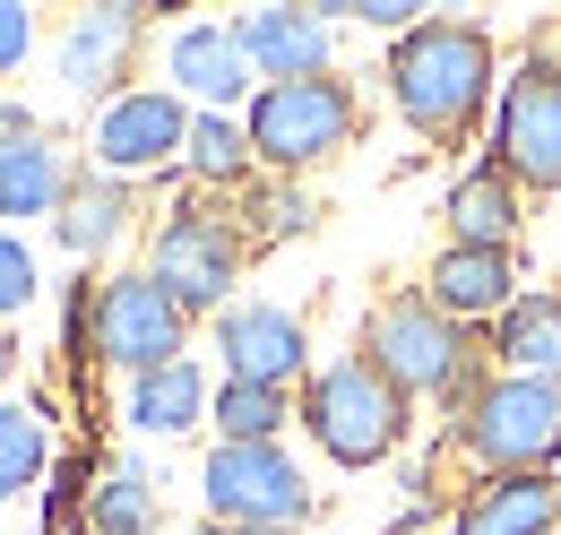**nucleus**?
I'll return each instance as SVG.
<instances>
[{
    "mask_svg": "<svg viewBox=\"0 0 561 535\" xmlns=\"http://www.w3.org/2000/svg\"><path fill=\"white\" fill-rule=\"evenodd\" d=\"M389 104L423 147H458V138L484 122L492 87H501V53L476 18H415L398 44H389Z\"/></svg>",
    "mask_w": 561,
    "mask_h": 535,
    "instance_id": "f257e3e1",
    "label": "nucleus"
},
{
    "mask_svg": "<svg viewBox=\"0 0 561 535\" xmlns=\"http://www.w3.org/2000/svg\"><path fill=\"white\" fill-rule=\"evenodd\" d=\"M354 354H363L407 406L440 398V406H449V423H458V406L492 380V354L476 345V329H458L449 311H432L423 285H415V294H380V303L363 311V345H354Z\"/></svg>",
    "mask_w": 561,
    "mask_h": 535,
    "instance_id": "f03ea898",
    "label": "nucleus"
},
{
    "mask_svg": "<svg viewBox=\"0 0 561 535\" xmlns=\"http://www.w3.org/2000/svg\"><path fill=\"white\" fill-rule=\"evenodd\" d=\"M294 423L320 441V458H337V467H380V458H398V449H407L415 406L398 398L363 354H337V363H320V372L302 380Z\"/></svg>",
    "mask_w": 561,
    "mask_h": 535,
    "instance_id": "7ed1b4c3",
    "label": "nucleus"
},
{
    "mask_svg": "<svg viewBox=\"0 0 561 535\" xmlns=\"http://www.w3.org/2000/svg\"><path fill=\"white\" fill-rule=\"evenodd\" d=\"M242 130H251V156L277 173V182H302L311 164L346 156L354 130H363V95L354 78H285V87H260L242 104Z\"/></svg>",
    "mask_w": 561,
    "mask_h": 535,
    "instance_id": "20e7f679",
    "label": "nucleus"
},
{
    "mask_svg": "<svg viewBox=\"0 0 561 535\" xmlns=\"http://www.w3.org/2000/svg\"><path fill=\"white\" fill-rule=\"evenodd\" d=\"M458 458L476 475H553L561 467V380L492 372L458 406Z\"/></svg>",
    "mask_w": 561,
    "mask_h": 535,
    "instance_id": "39448f33",
    "label": "nucleus"
},
{
    "mask_svg": "<svg viewBox=\"0 0 561 535\" xmlns=\"http://www.w3.org/2000/svg\"><path fill=\"white\" fill-rule=\"evenodd\" d=\"M242 260H251L242 225H233L225 207H208V200H173L156 216V234H147V276H156L191 320H216V311L233 303Z\"/></svg>",
    "mask_w": 561,
    "mask_h": 535,
    "instance_id": "423d86ee",
    "label": "nucleus"
},
{
    "mask_svg": "<svg viewBox=\"0 0 561 535\" xmlns=\"http://www.w3.org/2000/svg\"><path fill=\"white\" fill-rule=\"evenodd\" d=\"M199 501L225 527H277V535H302L320 510L311 475L294 467L285 441H216L199 458Z\"/></svg>",
    "mask_w": 561,
    "mask_h": 535,
    "instance_id": "0eeeda50",
    "label": "nucleus"
},
{
    "mask_svg": "<svg viewBox=\"0 0 561 535\" xmlns=\"http://www.w3.org/2000/svg\"><path fill=\"white\" fill-rule=\"evenodd\" d=\"M87 354L113 363V372H156V363H182L191 354V311L147 276V268H122L104 285H87Z\"/></svg>",
    "mask_w": 561,
    "mask_h": 535,
    "instance_id": "6e6552de",
    "label": "nucleus"
},
{
    "mask_svg": "<svg viewBox=\"0 0 561 535\" xmlns=\"http://www.w3.org/2000/svg\"><path fill=\"white\" fill-rule=\"evenodd\" d=\"M492 164H501L518 191H561V61L553 53H527L518 78L501 87Z\"/></svg>",
    "mask_w": 561,
    "mask_h": 535,
    "instance_id": "1a4fd4ad",
    "label": "nucleus"
},
{
    "mask_svg": "<svg viewBox=\"0 0 561 535\" xmlns=\"http://www.w3.org/2000/svg\"><path fill=\"white\" fill-rule=\"evenodd\" d=\"M182 147H191V104H182L173 87H130V95H113V104L95 113L87 164L113 173V182H139V173L182 164Z\"/></svg>",
    "mask_w": 561,
    "mask_h": 535,
    "instance_id": "9d476101",
    "label": "nucleus"
},
{
    "mask_svg": "<svg viewBox=\"0 0 561 535\" xmlns=\"http://www.w3.org/2000/svg\"><path fill=\"white\" fill-rule=\"evenodd\" d=\"M216 354H225V380H251V389H302L311 380V329L285 303H225Z\"/></svg>",
    "mask_w": 561,
    "mask_h": 535,
    "instance_id": "9b49d317",
    "label": "nucleus"
},
{
    "mask_svg": "<svg viewBox=\"0 0 561 535\" xmlns=\"http://www.w3.org/2000/svg\"><path fill=\"white\" fill-rule=\"evenodd\" d=\"M139 44H147V9H78L70 26H61L53 69H61L70 95H95V113H104L113 95H130Z\"/></svg>",
    "mask_w": 561,
    "mask_h": 535,
    "instance_id": "f8f14e48",
    "label": "nucleus"
},
{
    "mask_svg": "<svg viewBox=\"0 0 561 535\" xmlns=\"http://www.w3.org/2000/svg\"><path fill=\"white\" fill-rule=\"evenodd\" d=\"M251 78H260V69L242 61L233 26H216V18H191V26L164 35V87H173L191 113H233V104H251V95H260Z\"/></svg>",
    "mask_w": 561,
    "mask_h": 535,
    "instance_id": "ddd939ff",
    "label": "nucleus"
},
{
    "mask_svg": "<svg viewBox=\"0 0 561 535\" xmlns=\"http://www.w3.org/2000/svg\"><path fill=\"white\" fill-rule=\"evenodd\" d=\"M233 44H242V61L260 69V87L329 78L337 69V26L320 9H242L233 18Z\"/></svg>",
    "mask_w": 561,
    "mask_h": 535,
    "instance_id": "4468645a",
    "label": "nucleus"
},
{
    "mask_svg": "<svg viewBox=\"0 0 561 535\" xmlns=\"http://www.w3.org/2000/svg\"><path fill=\"white\" fill-rule=\"evenodd\" d=\"M518 251H467V242H440L423 268V303L449 311L458 329H492L510 303H518Z\"/></svg>",
    "mask_w": 561,
    "mask_h": 535,
    "instance_id": "2eb2a0df",
    "label": "nucleus"
},
{
    "mask_svg": "<svg viewBox=\"0 0 561 535\" xmlns=\"http://www.w3.org/2000/svg\"><path fill=\"white\" fill-rule=\"evenodd\" d=\"M449 535H561V483L553 475H484Z\"/></svg>",
    "mask_w": 561,
    "mask_h": 535,
    "instance_id": "dca6fc26",
    "label": "nucleus"
},
{
    "mask_svg": "<svg viewBox=\"0 0 561 535\" xmlns=\"http://www.w3.org/2000/svg\"><path fill=\"white\" fill-rule=\"evenodd\" d=\"M440 216H449V242H467V251H518V216H527V191L501 173V164H476V173H458L449 182V200H440Z\"/></svg>",
    "mask_w": 561,
    "mask_h": 535,
    "instance_id": "f3484780",
    "label": "nucleus"
},
{
    "mask_svg": "<svg viewBox=\"0 0 561 535\" xmlns=\"http://www.w3.org/2000/svg\"><path fill=\"white\" fill-rule=\"evenodd\" d=\"M484 354H492V372L561 380V285H527V294L484 329Z\"/></svg>",
    "mask_w": 561,
    "mask_h": 535,
    "instance_id": "a211bd4d",
    "label": "nucleus"
},
{
    "mask_svg": "<svg viewBox=\"0 0 561 535\" xmlns=\"http://www.w3.org/2000/svg\"><path fill=\"white\" fill-rule=\"evenodd\" d=\"M208 372H199V354H182V363H156L130 380V398H122V423L147 432V441H182V432H199L208 423Z\"/></svg>",
    "mask_w": 561,
    "mask_h": 535,
    "instance_id": "6ab92c4d",
    "label": "nucleus"
},
{
    "mask_svg": "<svg viewBox=\"0 0 561 535\" xmlns=\"http://www.w3.org/2000/svg\"><path fill=\"white\" fill-rule=\"evenodd\" d=\"M70 156L53 147V130H26V138H0V216H61L70 200Z\"/></svg>",
    "mask_w": 561,
    "mask_h": 535,
    "instance_id": "aec40b11",
    "label": "nucleus"
},
{
    "mask_svg": "<svg viewBox=\"0 0 561 535\" xmlns=\"http://www.w3.org/2000/svg\"><path fill=\"white\" fill-rule=\"evenodd\" d=\"M130 216H139V200H130V182H113V173H78L70 200H61V216H53V234H61V251L70 260H104L122 234H130Z\"/></svg>",
    "mask_w": 561,
    "mask_h": 535,
    "instance_id": "412c9836",
    "label": "nucleus"
},
{
    "mask_svg": "<svg viewBox=\"0 0 561 535\" xmlns=\"http://www.w3.org/2000/svg\"><path fill=\"white\" fill-rule=\"evenodd\" d=\"M87 535H164V492L139 458H113L87 492Z\"/></svg>",
    "mask_w": 561,
    "mask_h": 535,
    "instance_id": "4be33fe9",
    "label": "nucleus"
},
{
    "mask_svg": "<svg viewBox=\"0 0 561 535\" xmlns=\"http://www.w3.org/2000/svg\"><path fill=\"white\" fill-rule=\"evenodd\" d=\"M182 173H191V182H208V191H251L260 156H251V130H242V113H191Z\"/></svg>",
    "mask_w": 561,
    "mask_h": 535,
    "instance_id": "5701e85b",
    "label": "nucleus"
},
{
    "mask_svg": "<svg viewBox=\"0 0 561 535\" xmlns=\"http://www.w3.org/2000/svg\"><path fill=\"white\" fill-rule=\"evenodd\" d=\"M208 423H216V441H285V423H294V389L225 380V389L208 398Z\"/></svg>",
    "mask_w": 561,
    "mask_h": 535,
    "instance_id": "b1692460",
    "label": "nucleus"
},
{
    "mask_svg": "<svg viewBox=\"0 0 561 535\" xmlns=\"http://www.w3.org/2000/svg\"><path fill=\"white\" fill-rule=\"evenodd\" d=\"M53 467V432L35 406H0V501L35 492V475Z\"/></svg>",
    "mask_w": 561,
    "mask_h": 535,
    "instance_id": "393cba45",
    "label": "nucleus"
},
{
    "mask_svg": "<svg viewBox=\"0 0 561 535\" xmlns=\"http://www.w3.org/2000/svg\"><path fill=\"white\" fill-rule=\"evenodd\" d=\"M242 207H251V216H242V242H251V251H260V242H285V234H311V225H320V207L302 200L294 182H251V191H242Z\"/></svg>",
    "mask_w": 561,
    "mask_h": 535,
    "instance_id": "a878e982",
    "label": "nucleus"
},
{
    "mask_svg": "<svg viewBox=\"0 0 561 535\" xmlns=\"http://www.w3.org/2000/svg\"><path fill=\"white\" fill-rule=\"evenodd\" d=\"M35 285H44V276H35V251H26V234H18V225H0V329H9V320L35 303Z\"/></svg>",
    "mask_w": 561,
    "mask_h": 535,
    "instance_id": "bb28decb",
    "label": "nucleus"
},
{
    "mask_svg": "<svg viewBox=\"0 0 561 535\" xmlns=\"http://www.w3.org/2000/svg\"><path fill=\"white\" fill-rule=\"evenodd\" d=\"M35 53V9H18V0H0V78Z\"/></svg>",
    "mask_w": 561,
    "mask_h": 535,
    "instance_id": "cd10ccee",
    "label": "nucleus"
},
{
    "mask_svg": "<svg viewBox=\"0 0 561 535\" xmlns=\"http://www.w3.org/2000/svg\"><path fill=\"white\" fill-rule=\"evenodd\" d=\"M9 372H18V337L0 329V389H9Z\"/></svg>",
    "mask_w": 561,
    "mask_h": 535,
    "instance_id": "c85d7f7f",
    "label": "nucleus"
},
{
    "mask_svg": "<svg viewBox=\"0 0 561 535\" xmlns=\"http://www.w3.org/2000/svg\"><path fill=\"white\" fill-rule=\"evenodd\" d=\"M199 535H277V527H225V519H199Z\"/></svg>",
    "mask_w": 561,
    "mask_h": 535,
    "instance_id": "c756f323",
    "label": "nucleus"
}]
</instances>
